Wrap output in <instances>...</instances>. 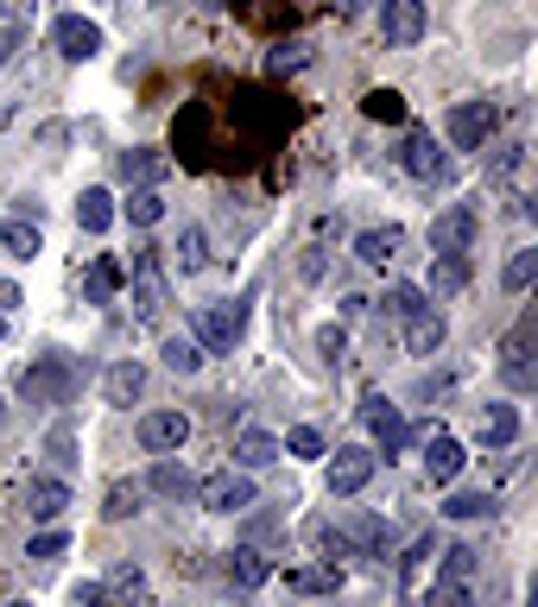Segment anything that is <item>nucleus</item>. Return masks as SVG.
Segmentation results:
<instances>
[{
  "label": "nucleus",
  "mask_w": 538,
  "mask_h": 607,
  "mask_svg": "<svg viewBox=\"0 0 538 607\" xmlns=\"http://www.w3.org/2000/svg\"><path fill=\"white\" fill-rule=\"evenodd\" d=\"M33 7L38 0H0V20L7 26H33Z\"/></svg>",
  "instance_id": "a18cd8bd"
},
{
  "label": "nucleus",
  "mask_w": 538,
  "mask_h": 607,
  "mask_svg": "<svg viewBox=\"0 0 538 607\" xmlns=\"http://www.w3.org/2000/svg\"><path fill=\"white\" fill-rule=\"evenodd\" d=\"M159 215H165V197H159L152 184H140V190L127 197V222H134V228H152Z\"/></svg>",
  "instance_id": "c85d7f7f"
},
{
  "label": "nucleus",
  "mask_w": 538,
  "mask_h": 607,
  "mask_svg": "<svg viewBox=\"0 0 538 607\" xmlns=\"http://www.w3.org/2000/svg\"><path fill=\"white\" fill-rule=\"evenodd\" d=\"M178 266H184V273H203V266H210V241H203V228H184V235H178Z\"/></svg>",
  "instance_id": "2f4dec72"
},
{
  "label": "nucleus",
  "mask_w": 538,
  "mask_h": 607,
  "mask_svg": "<svg viewBox=\"0 0 538 607\" xmlns=\"http://www.w3.org/2000/svg\"><path fill=\"white\" fill-rule=\"evenodd\" d=\"M286 582L298 589V595H336V582H342V576H336V564H329V570H291Z\"/></svg>",
  "instance_id": "72a5a7b5"
},
{
  "label": "nucleus",
  "mask_w": 538,
  "mask_h": 607,
  "mask_svg": "<svg viewBox=\"0 0 538 607\" xmlns=\"http://www.w3.org/2000/svg\"><path fill=\"white\" fill-rule=\"evenodd\" d=\"M533 342H538V317H526L513 336L501 342V374L513 393H533L538 387V361H533Z\"/></svg>",
  "instance_id": "7ed1b4c3"
},
{
  "label": "nucleus",
  "mask_w": 538,
  "mask_h": 607,
  "mask_svg": "<svg viewBox=\"0 0 538 607\" xmlns=\"http://www.w3.org/2000/svg\"><path fill=\"white\" fill-rule=\"evenodd\" d=\"M197 501L210 506V513H248L253 506V475L248 468H222L210 481H197Z\"/></svg>",
  "instance_id": "20e7f679"
},
{
  "label": "nucleus",
  "mask_w": 538,
  "mask_h": 607,
  "mask_svg": "<svg viewBox=\"0 0 538 607\" xmlns=\"http://www.w3.org/2000/svg\"><path fill=\"white\" fill-rule=\"evenodd\" d=\"M159 172H165V159H159L152 146H134V152H121V184H127V190H140V184H159Z\"/></svg>",
  "instance_id": "5701e85b"
},
{
  "label": "nucleus",
  "mask_w": 538,
  "mask_h": 607,
  "mask_svg": "<svg viewBox=\"0 0 538 607\" xmlns=\"http://www.w3.org/2000/svg\"><path fill=\"white\" fill-rule=\"evenodd\" d=\"M495 140V108L488 102H456L450 108V146L456 152H481Z\"/></svg>",
  "instance_id": "423d86ee"
},
{
  "label": "nucleus",
  "mask_w": 538,
  "mask_h": 607,
  "mask_svg": "<svg viewBox=\"0 0 538 607\" xmlns=\"http://www.w3.org/2000/svg\"><path fill=\"white\" fill-rule=\"evenodd\" d=\"M45 450H51V463H58V468H76V463H83V456H76V430L71 425H51Z\"/></svg>",
  "instance_id": "4c0bfd02"
},
{
  "label": "nucleus",
  "mask_w": 538,
  "mask_h": 607,
  "mask_svg": "<svg viewBox=\"0 0 538 607\" xmlns=\"http://www.w3.org/2000/svg\"><path fill=\"white\" fill-rule=\"evenodd\" d=\"M20 45H26V26H7V33H0V71L13 64V51H20Z\"/></svg>",
  "instance_id": "de8ad7c7"
},
{
  "label": "nucleus",
  "mask_w": 538,
  "mask_h": 607,
  "mask_svg": "<svg viewBox=\"0 0 538 607\" xmlns=\"http://www.w3.org/2000/svg\"><path fill=\"white\" fill-rule=\"evenodd\" d=\"M538 279V248H520L513 260H506V273H501V286L506 291H526Z\"/></svg>",
  "instance_id": "7c9ffc66"
},
{
  "label": "nucleus",
  "mask_w": 538,
  "mask_h": 607,
  "mask_svg": "<svg viewBox=\"0 0 538 607\" xmlns=\"http://www.w3.org/2000/svg\"><path fill=\"white\" fill-rule=\"evenodd\" d=\"M437 557H443V564H437V582H475V564H481V557H475L468 544H450V551H437Z\"/></svg>",
  "instance_id": "cd10ccee"
},
{
  "label": "nucleus",
  "mask_w": 538,
  "mask_h": 607,
  "mask_svg": "<svg viewBox=\"0 0 538 607\" xmlns=\"http://www.w3.org/2000/svg\"><path fill=\"white\" fill-rule=\"evenodd\" d=\"M443 513H450V519H488V513H495V501H488V494H450V501H443Z\"/></svg>",
  "instance_id": "a19ab883"
},
{
  "label": "nucleus",
  "mask_w": 538,
  "mask_h": 607,
  "mask_svg": "<svg viewBox=\"0 0 538 607\" xmlns=\"http://www.w3.org/2000/svg\"><path fill=\"white\" fill-rule=\"evenodd\" d=\"M279 456H286V450H279L273 430H241V437H235V463L248 468V475H253V468H273Z\"/></svg>",
  "instance_id": "dca6fc26"
},
{
  "label": "nucleus",
  "mask_w": 538,
  "mask_h": 607,
  "mask_svg": "<svg viewBox=\"0 0 538 607\" xmlns=\"http://www.w3.org/2000/svg\"><path fill=\"white\" fill-rule=\"evenodd\" d=\"M102 393H108V405H140L146 367H140V361H114V367L102 374Z\"/></svg>",
  "instance_id": "4468645a"
},
{
  "label": "nucleus",
  "mask_w": 538,
  "mask_h": 607,
  "mask_svg": "<svg viewBox=\"0 0 538 607\" xmlns=\"http://www.w3.org/2000/svg\"><path fill=\"white\" fill-rule=\"evenodd\" d=\"M374 463H380L374 450H336V456H329V494H336V501L361 494V488L374 481Z\"/></svg>",
  "instance_id": "6e6552de"
},
{
  "label": "nucleus",
  "mask_w": 538,
  "mask_h": 607,
  "mask_svg": "<svg viewBox=\"0 0 538 607\" xmlns=\"http://www.w3.org/2000/svg\"><path fill=\"white\" fill-rule=\"evenodd\" d=\"M399 248H405V228H393V222H387V228H367V235L355 241V253L367 260V266H387V260H399Z\"/></svg>",
  "instance_id": "aec40b11"
},
{
  "label": "nucleus",
  "mask_w": 538,
  "mask_h": 607,
  "mask_svg": "<svg viewBox=\"0 0 538 607\" xmlns=\"http://www.w3.org/2000/svg\"><path fill=\"white\" fill-rule=\"evenodd\" d=\"M7 607H26V602H7Z\"/></svg>",
  "instance_id": "5fc2aeb1"
},
{
  "label": "nucleus",
  "mask_w": 538,
  "mask_h": 607,
  "mask_svg": "<svg viewBox=\"0 0 538 607\" xmlns=\"http://www.w3.org/2000/svg\"><path fill=\"white\" fill-rule=\"evenodd\" d=\"M134 311H140L146 323L165 311V279H159V260H152V253H134Z\"/></svg>",
  "instance_id": "ddd939ff"
},
{
  "label": "nucleus",
  "mask_w": 538,
  "mask_h": 607,
  "mask_svg": "<svg viewBox=\"0 0 538 607\" xmlns=\"http://www.w3.org/2000/svg\"><path fill=\"white\" fill-rule=\"evenodd\" d=\"M76 228H83V235H108V228H114V197H108V190H83V197H76Z\"/></svg>",
  "instance_id": "6ab92c4d"
},
{
  "label": "nucleus",
  "mask_w": 538,
  "mask_h": 607,
  "mask_svg": "<svg viewBox=\"0 0 538 607\" xmlns=\"http://www.w3.org/2000/svg\"><path fill=\"white\" fill-rule=\"evenodd\" d=\"M0 336H7V311H0Z\"/></svg>",
  "instance_id": "603ef678"
},
{
  "label": "nucleus",
  "mask_w": 538,
  "mask_h": 607,
  "mask_svg": "<svg viewBox=\"0 0 538 607\" xmlns=\"http://www.w3.org/2000/svg\"><path fill=\"white\" fill-rule=\"evenodd\" d=\"M405 172L418 184H450V152L437 146V134H412L405 140Z\"/></svg>",
  "instance_id": "9b49d317"
},
{
  "label": "nucleus",
  "mask_w": 538,
  "mask_h": 607,
  "mask_svg": "<svg viewBox=\"0 0 538 607\" xmlns=\"http://www.w3.org/2000/svg\"><path fill=\"white\" fill-rule=\"evenodd\" d=\"M361 114H367V121H399L405 102H399V89H367V96H361Z\"/></svg>",
  "instance_id": "473e14b6"
},
{
  "label": "nucleus",
  "mask_w": 538,
  "mask_h": 607,
  "mask_svg": "<svg viewBox=\"0 0 538 607\" xmlns=\"http://www.w3.org/2000/svg\"><path fill=\"white\" fill-rule=\"evenodd\" d=\"M102 513H108V519H134V513H140V488H134V481H114Z\"/></svg>",
  "instance_id": "58836bf2"
},
{
  "label": "nucleus",
  "mask_w": 538,
  "mask_h": 607,
  "mask_svg": "<svg viewBox=\"0 0 538 607\" xmlns=\"http://www.w3.org/2000/svg\"><path fill=\"white\" fill-rule=\"evenodd\" d=\"M374 437H380V450H387V456H399V450H405V437H412V430L399 425V412H393V405H387V412H380V418H374Z\"/></svg>",
  "instance_id": "e433bc0d"
},
{
  "label": "nucleus",
  "mask_w": 538,
  "mask_h": 607,
  "mask_svg": "<svg viewBox=\"0 0 538 607\" xmlns=\"http://www.w3.org/2000/svg\"><path fill=\"white\" fill-rule=\"evenodd\" d=\"M425 311H430V298L418 286H393V291H387V317L412 323V317H425Z\"/></svg>",
  "instance_id": "c756f323"
},
{
  "label": "nucleus",
  "mask_w": 538,
  "mask_h": 607,
  "mask_svg": "<svg viewBox=\"0 0 538 607\" xmlns=\"http://www.w3.org/2000/svg\"><path fill=\"white\" fill-rule=\"evenodd\" d=\"M0 425H7V405H0Z\"/></svg>",
  "instance_id": "864d4df0"
},
{
  "label": "nucleus",
  "mask_w": 538,
  "mask_h": 607,
  "mask_svg": "<svg viewBox=\"0 0 538 607\" xmlns=\"http://www.w3.org/2000/svg\"><path fill=\"white\" fill-rule=\"evenodd\" d=\"M463 286H468V260L463 253H437V260H430V291H437V298H456Z\"/></svg>",
  "instance_id": "b1692460"
},
{
  "label": "nucleus",
  "mask_w": 538,
  "mask_h": 607,
  "mask_svg": "<svg viewBox=\"0 0 538 607\" xmlns=\"http://www.w3.org/2000/svg\"><path fill=\"white\" fill-rule=\"evenodd\" d=\"M279 450H291V456H304V463H317V456H323V437H317L311 425H298V430L286 437V443H279Z\"/></svg>",
  "instance_id": "79ce46f5"
},
{
  "label": "nucleus",
  "mask_w": 538,
  "mask_h": 607,
  "mask_svg": "<svg viewBox=\"0 0 538 607\" xmlns=\"http://www.w3.org/2000/svg\"><path fill=\"white\" fill-rule=\"evenodd\" d=\"M475 228H481V215L468 210V203H456V210H443L437 222H430V253H468V241H475Z\"/></svg>",
  "instance_id": "1a4fd4ad"
},
{
  "label": "nucleus",
  "mask_w": 538,
  "mask_h": 607,
  "mask_svg": "<svg viewBox=\"0 0 538 607\" xmlns=\"http://www.w3.org/2000/svg\"><path fill=\"white\" fill-rule=\"evenodd\" d=\"M13 304H20V286H13V279H0V311H13Z\"/></svg>",
  "instance_id": "8fccbe9b"
},
{
  "label": "nucleus",
  "mask_w": 538,
  "mask_h": 607,
  "mask_svg": "<svg viewBox=\"0 0 538 607\" xmlns=\"http://www.w3.org/2000/svg\"><path fill=\"white\" fill-rule=\"evenodd\" d=\"M20 506H26V519H33V526H58V519H64V506H71V488H64L58 475H33V481L20 488Z\"/></svg>",
  "instance_id": "39448f33"
},
{
  "label": "nucleus",
  "mask_w": 538,
  "mask_h": 607,
  "mask_svg": "<svg viewBox=\"0 0 538 607\" xmlns=\"http://www.w3.org/2000/svg\"><path fill=\"white\" fill-rule=\"evenodd\" d=\"M463 443H456V437H430L425 443V468H430V481H437V488H450V481H456V475H463Z\"/></svg>",
  "instance_id": "2eb2a0df"
},
{
  "label": "nucleus",
  "mask_w": 538,
  "mask_h": 607,
  "mask_svg": "<svg viewBox=\"0 0 538 607\" xmlns=\"http://www.w3.org/2000/svg\"><path fill=\"white\" fill-rule=\"evenodd\" d=\"M146 488H152V494H165V501H197V475H190L184 463H152Z\"/></svg>",
  "instance_id": "a211bd4d"
},
{
  "label": "nucleus",
  "mask_w": 538,
  "mask_h": 607,
  "mask_svg": "<svg viewBox=\"0 0 538 607\" xmlns=\"http://www.w3.org/2000/svg\"><path fill=\"white\" fill-rule=\"evenodd\" d=\"M361 7H367V0H336V13H361Z\"/></svg>",
  "instance_id": "3c124183"
},
{
  "label": "nucleus",
  "mask_w": 538,
  "mask_h": 607,
  "mask_svg": "<svg viewBox=\"0 0 538 607\" xmlns=\"http://www.w3.org/2000/svg\"><path fill=\"white\" fill-rule=\"evenodd\" d=\"M0 248L13 253V260H33V253H45V235H38V222L13 215V222H0Z\"/></svg>",
  "instance_id": "4be33fe9"
},
{
  "label": "nucleus",
  "mask_w": 538,
  "mask_h": 607,
  "mask_svg": "<svg viewBox=\"0 0 538 607\" xmlns=\"http://www.w3.org/2000/svg\"><path fill=\"white\" fill-rule=\"evenodd\" d=\"M241 329H248V304H203L197 323H190V336H197L203 355H228L241 342Z\"/></svg>",
  "instance_id": "f03ea898"
},
{
  "label": "nucleus",
  "mask_w": 538,
  "mask_h": 607,
  "mask_svg": "<svg viewBox=\"0 0 538 607\" xmlns=\"http://www.w3.org/2000/svg\"><path fill=\"white\" fill-rule=\"evenodd\" d=\"M102 589H108V595H127V602H140V595H146V570H140V564H121V570L108 576Z\"/></svg>",
  "instance_id": "c9c22d12"
},
{
  "label": "nucleus",
  "mask_w": 538,
  "mask_h": 607,
  "mask_svg": "<svg viewBox=\"0 0 538 607\" xmlns=\"http://www.w3.org/2000/svg\"><path fill=\"white\" fill-rule=\"evenodd\" d=\"M488 172H495V178H513V172H520V146H495Z\"/></svg>",
  "instance_id": "c03bdc74"
},
{
  "label": "nucleus",
  "mask_w": 538,
  "mask_h": 607,
  "mask_svg": "<svg viewBox=\"0 0 538 607\" xmlns=\"http://www.w3.org/2000/svg\"><path fill=\"white\" fill-rule=\"evenodd\" d=\"M425 607H475V589L468 582H430Z\"/></svg>",
  "instance_id": "ea45409f"
},
{
  "label": "nucleus",
  "mask_w": 538,
  "mask_h": 607,
  "mask_svg": "<svg viewBox=\"0 0 538 607\" xmlns=\"http://www.w3.org/2000/svg\"><path fill=\"white\" fill-rule=\"evenodd\" d=\"M184 437H190V418H184V412H146L140 418V450L146 456L184 450Z\"/></svg>",
  "instance_id": "f8f14e48"
},
{
  "label": "nucleus",
  "mask_w": 538,
  "mask_h": 607,
  "mask_svg": "<svg viewBox=\"0 0 538 607\" xmlns=\"http://www.w3.org/2000/svg\"><path fill=\"white\" fill-rule=\"evenodd\" d=\"M64 551H71V532H58V526H45V532H33V544H26V557H38V564L64 557Z\"/></svg>",
  "instance_id": "f704fd0d"
},
{
  "label": "nucleus",
  "mask_w": 538,
  "mask_h": 607,
  "mask_svg": "<svg viewBox=\"0 0 538 607\" xmlns=\"http://www.w3.org/2000/svg\"><path fill=\"white\" fill-rule=\"evenodd\" d=\"M121 279H127V273H121L114 260H96V266H89V279H83V298H89V304H108Z\"/></svg>",
  "instance_id": "bb28decb"
},
{
  "label": "nucleus",
  "mask_w": 538,
  "mask_h": 607,
  "mask_svg": "<svg viewBox=\"0 0 538 607\" xmlns=\"http://www.w3.org/2000/svg\"><path fill=\"white\" fill-rule=\"evenodd\" d=\"M475 437H481L488 450H513V443H520V405H488Z\"/></svg>",
  "instance_id": "f3484780"
},
{
  "label": "nucleus",
  "mask_w": 538,
  "mask_h": 607,
  "mask_svg": "<svg viewBox=\"0 0 538 607\" xmlns=\"http://www.w3.org/2000/svg\"><path fill=\"white\" fill-rule=\"evenodd\" d=\"M425 0H380V38H387V45H399V51H405V45H418V38H425Z\"/></svg>",
  "instance_id": "0eeeda50"
},
{
  "label": "nucleus",
  "mask_w": 538,
  "mask_h": 607,
  "mask_svg": "<svg viewBox=\"0 0 538 607\" xmlns=\"http://www.w3.org/2000/svg\"><path fill=\"white\" fill-rule=\"evenodd\" d=\"M273 576V564H266V551H253V544H241V551H228V582L235 589H260Z\"/></svg>",
  "instance_id": "412c9836"
},
{
  "label": "nucleus",
  "mask_w": 538,
  "mask_h": 607,
  "mask_svg": "<svg viewBox=\"0 0 538 607\" xmlns=\"http://www.w3.org/2000/svg\"><path fill=\"white\" fill-rule=\"evenodd\" d=\"M304 51H311V45H279V51L266 58V71H304Z\"/></svg>",
  "instance_id": "37998d69"
},
{
  "label": "nucleus",
  "mask_w": 538,
  "mask_h": 607,
  "mask_svg": "<svg viewBox=\"0 0 538 607\" xmlns=\"http://www.w3.org/2000/svg\"><path fill=\"white\" fill-rule=\"evenodd\" d=\"M443 336H450V329H443V317H437V311H425V317L405 323V342H412V355H437V349H443Z\"/></svg>",
  "instance_id": "393cba45"
},
{
  "label": "nucleus",
  "mask_w": 538,
  "mask_h": 607,
  "mask_svg": "<svg viewBox=\"0 0 538 607\" xmlns=\"http://www.w3.org/2000/svg\"><path fill=\"white\" fill-rule=\"evenodd\" d=\"M159 355H165V367H172V374H197V367H203L197 336H165V342H159Z\"/></svg>",
  "instance_id": "a878e982"
},
{
  "label": "nucleus",
  "mask_w": 538,
  "mask_h": 607,
  "mask_svg": "<svg viewBox=\"0 0 538 607\" xmlns=\"http://www.w3.org/2000/svg\"><path fill=\"white\" fill-rule=\"evenodd\" d=\"M71 607H108V589H102V582H76Z\"/></svg>",
  "instance_id": "49530a36"
},
{
  "label": "nucleus",
  "mask_w": 538,
  "mask_h": 607,
  "mask_svg": "<svg viewBox=\"0 0 538 607\" xmlns=\"http://www.w3.org/2000/svg\"><path fill=\"white\" fill-rule=\"evenodd\" d=\"M51 38H58V51H64L71 64H89V58L102 51V26H96V20H83V13H64V20L51 26Z\"/></svg>",
  "instance_id": "9d476101"
},
{
  "label": "nucleus",
  "mask_w": 538,
  "mask_h": 607,
  "mask_svg": "<svg viewBox=\"0 0 538 607\" xmlns=\"http://www.w3.org/2000/svg\"><path fill=\"white\" fill-rule=\"evenodd\" d=\"M342 342H349V336H342L336 323H329V329H317V349H323V361H336V355H342Z\"/></svg>",
  "instance_id": "09e8293b"
},
{
  "label": "nucleus",
  "mask_w": 538,
  "mask_h": 607,
  "mask_svg": "<svg viewBox=\"0 0 538 607\" xmlns=\"http://www.w3.org/2000/svg\"><path fill=\"white\" fill-rule=\"evenodd\" d=\"M76 387H83V367L71 355H38L26 374H20V399L26 405H71Z\"/></svg>",
  "instance_id": "f257e3e1"
}]
</instances>
